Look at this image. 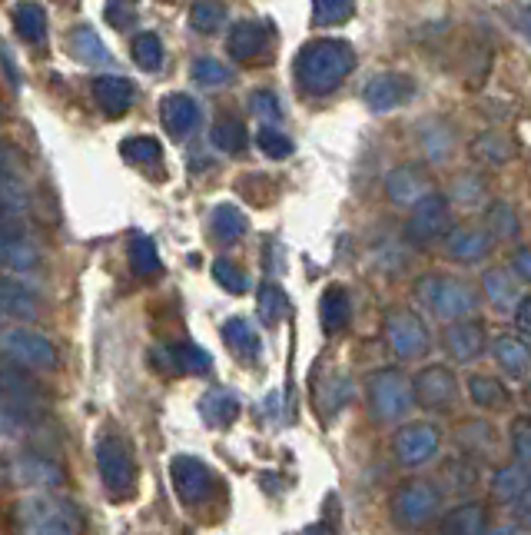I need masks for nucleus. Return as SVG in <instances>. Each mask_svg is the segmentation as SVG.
I'll return each instance as SVG.
<instances>
[{
	"label": "nucleus",
	"mask_w": 531,
	"mask_h": 535,
	"mask_svg": "<svg viewBox=\"0 0 531 535\" xmlns=\"http://www.w3.org/2000/svg\"><path fill=\"white\" fill-rule=\"evenodd\" d=\"M97 472L110 496H130L133 492V456L120 436H103L97 442Z\"/></svg>",
	"instance_id": "obj_8"
},
{
	"label": "nucleus",
	"mask_w": 531,
	"mask_h": 535,
	"mask_svg": "<svg viewBox=\"0 0 531 535\" xmlns=\"http://www.w3.org/2000/svg\"><path fill=\"white\" fill-rule=\"evenodd\" d=\"M213 280L223 286L226 293H236L243 296L249 290V276L243 266H236L233 260H216L213 263Z\"/></svg>",
	"instance_id": "obj_46"
},
{
	"label": "nucleus",
	"mask_w": 531,
	"mask_h": 535,
	"mask_svg": "<svg viewBox=\"0 0 531 535\" xmlns=\"http://www.w3.org/2000/svg\"><path fill=\"white\" fill-rule=\"evenodd\" d=\"M223 339L239 359H256L259 356V336H256V329L243 320V316H233V320L223 323Z\"/></svg>",
	"instance_id": "obj_33"
},
{
	"label": "nucleus",
	"mask_w": 531,
	"mask_h": 535,
	"mask_svg": "<svg viewBox=\"0 0 531 535\" xmlns=\"http://www.w3.org/2000/svg\"><path fill=\"white\" fill-rule=\"evenodd\" d=\"M256 310H259V320H263L266 326H276L286 316L289 300L276 283H263L259 286V296H256Z\"/></svg>",
	"instance_id": "obj_39"
},
{
	"label": "nucleus",
	"mask_w": 531,
	"mask_h": 535,
	"mask_svg": "<svg viewBox=\"0 0 531 535\" xmlns=\"http://www.w3.org/2000/svg\"><path fill=\"white\" fill-rule=\"evenodd\" d=\"M512 276L518 283H525L531 276V250L528 246H518V253L512 256Z\"/></svg>",
	"instance_id": "obj_53"
},
{
	"label": "nucleus",
	"mask_w": 531,
	"mask_h": 535,
	"mask_svg": "<svg viewBox=\"0 0 531 535\" xmlns=\"http://www.w3.org/2000/svg\"><path fill=\"white\" fill-rule=\"evenodd\" d=\"M495 250V240L485 226H452L449 230V256L458 263H482Z\"/></svg>",
	"instance_id": "obj_20"
},
{
	"label": "nucleus",
	"mask_w": 531,
	"mask_h": 535,
	"mask_svg": "<svg viewBox=\"0 0 531 535\" xmlns=\"http://www.w3.org/2000/svg\"><path fill=\"white\" fill-rule=\"evenodd\" d=\"M485 532V506L482 502H462L442 519V535H482Z\"/></svg>",
	"instance_id": "obj_30"
},
{
	"label": "nucleus",
	"mask_w": 531,
	"mask_h": 535,
	"mask_svg": "<svg viewBox=\"0 0 531 535\" xmlns=\"http://www.w3.org/2000/svg\"><path fill=\"white\" fill-rule=\"evenodd\" d=\"M170 479H173V492L183 506H200V502L210 496L213 489V469L200 462L196 456H176L170 462Z\"/></svg>",
	"instance_id": "obj_12"
},
{
	"label": "nucleus",
	"mask_w": 531,
	"mask_h": 535,
	"mask_svg": "<svg viewBox=\"0 0 531 535\" xmlns=\"http://www.w3.org/2000/svg\"><path fill=\"white\" fill-rule=\"evenodd\" d=\"M0 476L10 486H37L54 489L64 482V469L54 459L40 456V452H14V456L0 459Z\"/></svg>",
	"instance_id": "obj_9"
},
{
	"label": "nucleus",
	"mask_w": 531,
	"mask_h": 535,
	"mask_svg": "<svg viewBox=\"0 0 531 535\" xmlns=\"http://www.w3.org/2000/svg\"><path fill=\"white\" fill-rule=\"evenodd\" d=\"M40 313V300L34 290H27L24 283L17 280H4L0 276V316H14V320H37Z\"/></svg>",
	"instance_id": "obj_25"
},
{
	"label": "nucleus",
	"mask_w": 531,
	"mask_h": 535,
	"mask_svg": "<svg viewBox=\"0 0 531 535\" xmlns=\"http://www.w3.org/2000/svg\"><path fill=\"white\" fill-rule=\"evenodd\" d=\"M415 293H419V300L445 323L468 320V316H475L478 310L475 286H468L465 280H458V276H422V280L415 283Z\"/></svg>",
	"instance_id": "obj_3"
},
{
	"label": "nucleus",
	"mask_w": 531,
	"mask_h": 535,
	"mask_svg": "<svg viewBox=\"0 0 531 535\" xmlns=\"http://www.w3.org/2000/svg\"><path fill=\"white\" fill-rule=\"evenodd\" d=\"M193 80L200 84L203 90H223L229 80H233V74H229V67L223 64V60L216 57H200L193 64Z\"/></svg>",
	"instance_id": "obj_43"
},
{
	"label": "nucleus",
	"mask_w": 531,
	"mask_h": 535,
	"mask_svg": "<svg viewBox=\"0 0 531 535\" xmlns=\"http://www.w3.org/2000/svg\"><path fill=\"white\" fill-rule=\"evenodd\" d=\"M495 363L502 366V373H508L512 379H522L528 373V346L525 339L518 336H498L492 343Z\"/></svg>",
	"instance_id": "obj_29"
},
{
	"label": "nucleus",
	"mask_w": 531,
	"mask_h": 535,
	"mask_svg": "<svg viewBox=\"0 0 531 535\" xmlns=\"http://www.w3.org/2000/svg\"><path fill=\"white\" fill-rule=\"evenodd\" d=\"M17 522L20 535H77L80 529L74 502L50 496V492H37V496H27L20 502Z\"/></svg>",
	"instance_id": "obj_2"
},
{
	"label": "nucleus",
	"mask_w": 531,
	"mask_h": 535,
	"mask_svg": "<svg viewBox=\"0 0 531 535\" xmlns=\"http://www.w3.org/2000/svg\"><path fill=\"white\" fill-rule=\"evenodd\" d=\"M303 535H336V532H332V526H326V522H319V526H309Z\"/></svg>",
	"instance_id": "obj_55"
},
{
	"label": "nucleus",
	"mask_w": 531,
	"mask_h": 535,
	"mask_svg": "<svg viewBox=\"0 0 531 535\" xmlns=\"http://www.w3.org/2000/svg\"><path fill=\"white\" fill-rule=\"evenodd\" d=\"M90 90H93V100H97V107L103 113H110V117H120V113H127L133 100H137V87H133L130 80L120 77V74L93 77Z\"/></svg>",
	"instance_id": "obj_18"
},
{
	"label": "nucleus",
	"mask_w": 531,
	"mask_h": 535,
	"mask_svg": "<svg viewBox=\"0 0 531 535\" xmlns=\"http://www.w3.org/2000/svg\"><path fill=\"white\" fill-rule=\"evenodd\" d=\"M14 30L17 37L24 40V44H40V40L47 37V10L40 4H30V0H24V4L14 7Z\"/></svg>",
	"instance_id": "obj_32"
},
{
	"label": "nucleus",
	"mask_w": 531,
	"mask_h": 535,
	"mask_svg": "<svg viewBox=\"0 0 531 535\" xmlns=\"http://www.w3.org/2000/svg\"><path fill=\"white\" fill-rule=\"evenodd\" d=\"M160 363L166 369H173V373H193V376H203V373H210V369H213L210 353H203V349L193 346V343L163 346L160 349Z\"/></svg>",
	"instance_id": "obj_26"
},
{
	"label": "nucleus",
	"mask_w": 531,
	"mask_h": 535,
	"mask_svg": "<svg viewBox=\"0 0 531 535\" xmlns=\"http://www.w3.org/2000/svg\"><path fill=\"white\" fill-rule=\"evenodd\" d=\"M445 349L455 363H475V359L485 356L488 349V333L482 323H475L472 316L468 320H455L445 326Z\"/></svg>",
	"instance_id": "obj_16"
},
{
	"label": "nucleus",
	"mask_w": 531,
	"mask_h": 535,
	"mask_svg": "<svg viewBox=\"0 0 531 535\" xmlns=\"http://www.w3.org/2000/svg\"><path fill=\"white\" fill-rule=\"evenodd\" d=\"M67 50H70V57L80 60V64H87V67H107L113 60L110 47L103 44V40L97 37V30L87 27V24L70 30V34H67Z\"/></svg>",
	"instance_id": "obj_24"
},
{
	"label": "nucleus",
	"mask_w": 531,
	"mask_h": 535,
	"mask_svg": "<svg viewBox=\"0 0 531 535\" xmlns=\"http://www.w3.org/2000/svg\"><path fill=\"white\" fill-rule=\"evenodd\" d=\"M485 230L492 233V240H498V236H515L518 233V216L512 213V207H508L505 200H495L492 207H488V213H485Z\"/></svg>",
	"instance_id": "obj_45"
},
{
	"label": "nucleus",
	"mask_w": 531,
	"mask_h": 535,
	"mask_svg": "<svg viewBox=\"0 0 531 535\" xmlns=\"http://www.w3.org/2000/svg\"><path fill=\"white\" fill-rule=\"evenodd\" d=\"M319 316H322V329H326L329 336H332V333H342V329H346L349 320H352V300H349V293L342 290V286H329V290L322 293Z\"/></svg>",
	"instance_id": "obj_28"
},
{
	"label": "nucleus",
	"mask_w": 531,
	"mask_h": 535,
	"mask_svg": "<svg viewBox=\"0 0 531 535\" xmlns=\"http://www.w3.org/2000/svg\"><path fill=\"white\" fill-rule=\"evenodd\" d=\"M515 326H518V339H525L531 333V300L528 296H518L515 300Z\"/></svg>",
	"instance_id": "obj_52"
},
{
	"label": "nucleus",
	"mask_w": 531,
	"mask_h": 535,
	"mask_svg": "<svg viewBox=\"0 0 531 535\" xmlns=\"http://www.w3.org/2000/svg\"><path fill=\"white\" fill-rule=\"evenodd\" d=\"M356 14V0H312V20L319 27H336Z\"/></svg>",
	"instance_id": "obj_42"
},
{
	"label": "nucleus",
	"mask_w": 531,
	"mask_h": 535,
	"mask_svg": "<svg viewBox=\"0 0 531 535\" xmlns=\"http://www.w3.org/2000/svg\"><path fill=\"white\" fill-rule=\"evenodd\" d=\"M512 452H515V462L528 466V459H531V429H528V419H515V426H512Z\"/></svg>",
	"instance_id": "obj_50"
},
{
	"label": "nucleus",
	"mask_w": 531,
	"mask_h": 535,
	"mask_svg": "<svg viewBox=\"0 0 531 535\" xmlns=\"http://www.w3.org/2000/svg\"><path fill=\"white\" fill-rule=\"evenodd\" d=\"M472 150H475L485 163H495V167H498V163H505L508 153H512V147H508V143L498 137V133H485L482 140L472 143Z\"/></svg>",
	"instance_id": "obj_49"
},
{
	"label": "nucleus",
	"mask_w": 531,
	"mask_h": 535,
	"mask_svg": "<svg viewBox=\"0 0 531 535\" xmlns=\"http://www.w3.org/2000/svg\"><path fill=\"white\" fill-rule=\"evenodd\" d=\"M0 233H27V220L17 207H10L4 200H0Z\"/></svg>",
	"instance_id": "obj_51"
},
{
	"label": "nucleus",
	"mask_w": 531,
	"mask_h": 535,
	"mask_svg": "<svg viewBox=\"0 0 531 535\" xmlns=\"http://www.w3.org/2000/svg\"><path fill=\"white\" fill-rule=\"evenodd\" d=\"M210 140H213V147L223 150V153H243L246 150V127H243V120L220 117V120L213 123Z\"/></svg>",
	"instance_id": "obj_37"
},
{
	"label": "nucleus",
	"mask_w": 531,
	"mask_h": 535,
	"mask_svg": "<svg viewBox=\"0 0 531 535\" xmlns=\"http://www.w3.org/2000/svg\"><path fill=\"white\" fill-rule=\"evenodd\" d=\"M449 223H452L449 200L442 193H425L422 200L412 203V213L405 220V240L412 246H429L449 233Z\"/></svg>",
	"instance_id": "obj_7"
},
{
	"label": "nucleus",
	"mask_w": 531,
	"mask_h": 535,
	"mask_svg": "<svg viewBox=\"0 0 531 535\" xmlns=\"http://www.w3.org/2000/svg\"><path fill=\"white\" fill-rule=\"evenodd\" d=\"M319 403L326 406V413L332 416L339 406H346L349 403V379L336 373V376H329V383H322L319 389Z\"/></svg>",
	"instance_id": "obj_47"
},
{
	"label": "nucleus",
	"mask_w": 531,
	"mask_h": 535,
	"mask_svg": "<svg viewBox=\"0 0 531 535\" xmlns=\"http://www.w3.org/2000/svg\"><path fill=\"white\" fill-rule=\"evenodd\" d=\"M492 492H495V499L505 502V506H518L525 512V506H528V466L515 462V466L498 469L495 479H492Z\"/></svg>",
	"instance_id": "obj_27"
},
{
	"label": "nucleus",
	"mask_w": 531,
	"mask_h": 535,
	"mask_svg": "<svg viewBox=\"0 0 531 535\" xmlns=\"http://www.w3.org/2000/svg\"><path fill=\"white\" fill-rule=\"evenodd\" d=\"M133 60H137V67L143 70H160L163 67V40L156 34H137L133 37Z\"/></svg>",
	"instance_id": "obj_44"
},
{
	"label": "nucleus",
	"mask_w": 531,
	"mask_h": 535,
	"mask_svg": "<svg viewBox=\"0 0 531 535\" xmlns=\"http://www.w3.org/2000/svg\"><path fill=\"white\" fill-rule=\"evenodd\" d=\"M120 157L127 163H137V167H150V163L163 160V147L156 137H130L120 143Z\"/></svg>",
	"instance_id": "obj_40"
},
{
	"label": "nucleus",
	"mask_w": 531,
	"mask_h": 535,
	"mask_svg": "<svg viewBox=\"0 0 531 535\" xmlns=\"http://www.w3.org/2000/svg\"><path fill=\"white\" fill-rule=\"evenodd\" d=\"M249 110H253L263 123H273V120L283 117V110H279V97L273 94V90H253V94H249Z\"/></svg>",
	"instance_id": "obj_48"
},
{
	"label": "nucleus",
	"mask_w": 531,
	"mask_h": 535,
	"mask_svg": "<svg viewBox=\"0 0 531 535\" xmlns=\"http://www.w3.org/2000/svg\"><path fill=\"white\" fill-rule=\"evenodd\" d=\"M239 413H243V403H239V393L226 386H216L210 393H203L200 399V416L206 426L213 429H226L229 423H236Z\"/></svg>",
	"instance_id": "obj_23"
},
{
	"label": "nucleus",
	"mask_w": 531,
	"mask_h": 535,
	"mask_svg": "<svg viewBox=\"0 0 531 535\" xmlns=\"http://www.w3.org/2000/svg\"><path fill=\"white\" fill-rule=\"evenodd\" d=\"M210 230L216 233V240L220 243H236L239 236H246L249 220L236 203H216L213 216H210Z\"/></svg>",
	"instance_id": "obj_31"
},
{
	"label": "nucleus",
	"mask_w": 531,
	"mask_h": 535,
	"mask_svg": "<svg viewBox=\"0 0 531 535\" xmlns=\"http://www.w3.org/2000/svg\"><path fill=\"white\" fill-rule=\"evenodd\" d=\"M468 396H472V403L478 409H498L512 399L508 389L502 386V379L495 376H468Z\"/></svg>",
	"instance_id": "obj_35"
},
{
	"label": "nucleus",
	"mask_w": 531,
	"mask_h": 535,
	"mask_svg": "<svg viewBox=\"0 0 531 535\" xmlns=\"http://www.w3.org/2000/svg\"><path fill=\"white\" fill-rule=\"evenodd\" d=\"M412 94H415V80L405 74H395V70H389V74H376L366 87H362V100H366V107L372 113H385V110L409 104Z\"/></svg>",
	"instance_id": "obj_15"
},
{
	"label": "nucleus",
	"mask_w": 531,
	"mask_h": 535,
	"mask_svg": "<svg viewBox=\"0 0 531 535\" xmlns=\"http://www.w3.org/2000/svg\"><path fill=\"white\" fill-rule=\"evenodd\" d=\"M352 70H356V50L339 37L309 40L296 57V80L309 97L332 94Z\"/></svg>",
	"instance_id": "obj_1"
},
{
	"label": "nucleus",
	"mask_w": 531,
	"mask_h": 535,
	"mask_svg": "<svg viewBox=\"0 0 531 535\" xmlns=\"http://www.w3.org/2000/svg\"><path fill=\"white\" fill-rule=\"evenodd\" d=\"M269 40H273L269 24H259V20H239V24L229 30L226 50L233 60H256L259 54H266Z\"/></svg>",
	"instance_id": "obj_19"
},
{
	"label": "nucleus",
	"mask_w": 531,
	"mask_h": 535,
	"mask_svg": "<svg viewBox=\"0 0 531 535\" xmlns=\"http://www.w3.org/2000/svg\"><path fill=\"white\" fill-rule=\"evenodd\" d=\"M382 336H385V346L399 359H419L422 353H429V346H432L429 329H425V323L409 310H392L385 316Z\"/></svg>",
	"instance_id": "obj_10"
},
{
	"label": "nucleus",
	"mask_w": 531,
	"mask_h": 535,
	"mask_svg": "<svg viewBox=\"0 0 531 535\" xmlns=\"http://www.w3.org/2000/svg\"><path fill=\"white\" fill-rule=\"evenodd\" d=\"M482 290L488 293V300H492L495 310H508V306H515V300H518V280L512 276V270H502V266L485 273Z\"/></svg>",
	"instance_id": "obj_34"
},
{
	"label": "nucleus",
	"mask_w": 531,
	"mask_h": 535,
	"mask_svg": "<svg viewBox=\"0 0 531 535\" xmlns=\"http://www.w3.org/2000/svg\"><path fill=\"white\" fill-rule=\"evenodd\" d=\"M256 147L266 153L269 160H286L293 153V137L286 130H279L276 123H259Z\"/></svg>",
	"instance_id": "obj_41"
},
{
	"label": "nucleus",
	"mask_w": 531,
	"mask_h": 535,
	"mask_svg": "<svg viewBox=\"0 0 531 535\" xmlns=\"http://www.w3.org/2000/svg\"><path fill=\"white\" fill-rule=\"evenodd\" d=\"M0 349L24 369H54L57 349L54 343L30 326H4L0 329Z\"/></svg>",
	"instance_id": "obj_6"
},
{
	"label": "nucleus",
	"mask_w": 531,
	"mask_h": 535,
	"mask_svg": "<svg viewBox=\"0 0 531 535\" xmlns=\"http://www.w3.org/2000/svg\"><path fill=\"white\" fill-rule=\"evenodd\" d=\"M412 396H415V403H422L425 409H432V413H445V409H452L455 396H458L455 373L442 363L425 366L422 373L415 376Z\"/></svg>",
	"instance_id": "obj_14"
},
{
	"label": "nucleus",
	"mask_w": 531,
	"mask_h": 535,
	"mask_svg": "<svg viewBox=\"0 0 531 535\" xmlns=\"http://www.w3.org/2000/svg\"><path fill=\"white\" fill-rule=\"evenodd\" d=\"M415 396H412V383L405 379L399 369H379L369 379V409L379 423H399L412 413Z\"/></svg>",
	"instance_id": "obj_4"
},
{
	"label": "nucleus",
	"mask_w": 531,
	"mask_h": 535,
	"mask_svg": "<svg viewBox=\"0 0 531 535\" xmlns=\"http://www.w3.org/2000/svg\"><path fill=\"white\" fill-rule=\"evenodd\" d=\"M442 512V489L432 479H412L392 496V519L402 529H422Z\"/></svg>",
	"instance_id": "obj_5"
},
{
	"label": "nucleus",
	"mask_w": 531,
	"mask_h": 535,
	"mask_svg": "<svg viewBox=\"0 0 531 535\" xmlns=\"http://www.w3.org/2000/svg\"><path fill=\"white\" fill-rule=\"evenodd\" d=\"M0 329H4V323H0Z\"/></svg>",
	"instance_id": "obj_56"
},
{
	"label": "nucleus",
	"mask_w": 531,
	"mask_h": 535,
	"mask_svg": "<svg viewBox=\"0 0 531 535\" xmlns=\"http://www.w3.org/2000/svg\"><path fill=\"white\" fill-rule=\"evenodd\" d=\"M226 4L223 0H196L190 10V24L196 34H216V30L226 27Z\"/></svg>",
	"instance_id": "obj_38"
},
{
	"label": "nucleus",
	"mask_w": 531,
	"mask_h": 535,
	"mask_svg": "<svg viewBox=\"0 0 531 535\" xmlns=\"http://www.w3.org/2000/svg\"><path fill=\"white\" fill-rule=\"evenodd\" d=\"M482 535H522V532H518V526H495V529H488Z\"/></svg>",
	"instance_id": "obj_54"
},
{
	"label": "nucleus",
	"mask_w": 531,
	"mask_h": 535,
	"mask_svg": "<svg viewBox=\"0 0 531 535\" xmlns=\"http://www.w3.org/2000/svg\"><path fill=\"white\" fill-rule=\"evenodd\" d=\"M44 256L27 233H0V266L10 273H37Z\"/></svg>",
	"instance_id": "obj_21"
},
{
	"label": "nucleus",
	"mask_w": 531,
	"mask_h": 535,
	"mask_svg": "<svg viewBox=\"0 0 531 535\" xmlns=\"http://www.w3.org/2000/svg\"><path fill=\"white\" fill-rule=\"evenodd\" d=\"M160 117L170 137L183 140L200 127V104L190 94H166L160 100Z\"/></svg>",
	"instance_id": "obj_17"
},
{
	"label": "nucleus",
	"mask_w": 531,
	"mask_h": 535,
	"mask_svg": "<svg viewBox=\"0 0 531 535\" xmlns=\"http://www.w3.org/2000/svg\"><path fill=\"white\" fill-rule=\"evenodd\" d=\"M385 193H389L392 203H415L422 200L429 190V173H425L419 163H405V167L392 170L389 177H385Z\"/></svg>",
	"instance_id": "obj_22"
},
{
	"label": "nucleus",
	"mask_w": 531,
	"mask_h": 535,
	"mask_svg": "<svg viewBox=\"0 0 531 535\" xmlns=\"http://www.w3.org/2000/svg\"><path fill=\"white\" fill-rule=\"evenodd\" d=\"M40 403H44V389H40L37 379L24 373V366L0 359V406L37 413Z\"/></svg>",
	"instance_id": "obj_13"
},
{
	"label": "nucleus",
	"mask_w": 531,
	"mask_h": 535,
	"mask_svg": "<svg viewBox=\"0 0 531 535\" xmlns=\"http://www.w3.org/2000/svg\"><path fill=\"white\" fill-rule=\"evenodd\" d=\"M442 436L432 423H409L395 432V459L409 469L429 466V462L439 456Z\"/></svg>",
	"instance_id": "obj_11"
},
{
	"label": "nucleus",
	"mask_w": 531,
	"mask_h": 535,
	"mask_svg": "<svg viewBox=\"0 0 531 535\" xmlns=\"http://www.w3.org/2000/svg\"><path fill=\"white\" fill-rule=\"evenodd\" d=\"M130 263H133V273L143 276V280L160 273V253H156V243L147 233L130 236Z\"/></svg>",
	"instance_id": "obj_36"
}]
</instances>
